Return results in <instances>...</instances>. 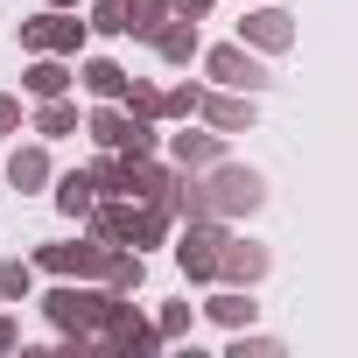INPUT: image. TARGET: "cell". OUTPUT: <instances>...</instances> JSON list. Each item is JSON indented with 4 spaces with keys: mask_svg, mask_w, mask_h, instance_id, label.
<instances>
[{
    "mask_svg": "<svg viewBox=\"0 0 358 358\" xmlns=\"http://www.w3.org/2000/svg\"><path fill=\"white\" fill-rule=\"evenodd\" d=\"M197 85H169V92H155V120H197Z\"/></svg>",
    "mask_w": 358,
    "mask_h": 358,
    "instance_id": "obj_22",
    "label": "cell"
},
{
    "mask_svg": "<svg viewBox=\"0 0 358 358\" xmlns=\"http://www.w3.org/2000/svg\"><path fill=\"white\" fill-rule=\"evenodd\" d=\"M99 281H106L113 295H134V288L148 281V260H141L134 246H106V253H99Z\"/></svg>",
    "mask_w": 358,
    "mask_h": 358,
    "instance_id": "obj_13",
    "label": "cell"
},
{
    "mask_svg": "<svg viewBox=\"0 0 358 358\" xmlns=\"http://www.w3.org/2000/svg\"><path fill=\"white\" fill-rule=\"evenodd\" d=\"M78 78H85V92H92V99H120V92H127V71H120L113 57H92Z\"/></svg>",
    "mask_w": 358,
    "mask_h": 358,
    "instance_id": "obj_20",
    "label": "cell"
},
{
    "mask_svg": "<svg viewBox=\"0 0 358 358\" xmlns=\"http://www.w3.org/2000/svg\"><path fill=\"white\" fill-rule=\"evenodd\" d=\"M92 29H99V36H120V0H99V8H92Z\"/></svg>",
    "mask_w": 358,
    "mask_h": 358,
    "instance_id": "obj_26",
    "label": "cell"
},
{
    "mask_svg": "<svg viewBox=\"0 0 358 358\" xmlns=\"http://www.w3.org/2000/svg\"><path fill=\"white\" fill-rule=\"evenodd\" d=\"M92 344H106V351H127V358H148V351H162L155 323H141V316L127 309V295H113V302H106V316H99Z\"/></svg>",
    "mask_w": 358,
    "mask_h": 358,
    "instance_id": "obj_5",
    "label": "cell"
},
{
    "mask_svg": "<svg viewBox=\"0 0 358 358\" xmlns=\"http://www.w3.org/2000/svg\"><path fill=\"white\" fill-rule=\"evenodd\" d=\"M218 253H225V218H190V232L176 239V267L190 281H218Z\"/></svg>",
    "mask_w": 358,
    "mask_h": 358,
    "instance_id": "obj_7",
    "label": "cell"
},
{
    "mask_svg": "<svg viewBox=\"0 0 358 358\" xmlns=\"http://www.w3.org/2000/svg\"><path fill=\"white\" fill-rule=\"evenodd\" d=\"M99 253H106V239H50V246H36L29 267H43V274H99Z\"/></svg>",
    "mask_w": 358,
    "mask_h": 358,
    "instance_id": "obj_8",
    "label": "cell"
},
{
    "mask_svg": "<svg viewBox=\"0 0 358 358\" xmlns=\"http://www.w3.org/2000/svg\"><path fill=\"white\" fill-rule=\"evenodd\" d=\"M148 43H155V57H162V64H176V71H183V64L204 50V43H197V22H176V15H169V22H162Z\"/></svg>",
    "mask_w": 358,
    "mask_h": 358,
    "instance_id": "obj_14",
    "label": "cell"
},
{
    "mask_svg": "<svg viewBox=\"0 0 358 358\" xmlns=\"http://www.w3.org/2000/svg\"><path fill=\"white\" fill-rule=\"evenodd\" d=\"M204 204H211V218H253L267 204V176L260 169H239V162H211Z\"/></svg>",
    "mask_w": 358,
    "mask_h": 358,
    "instance_id": "obj_2",
    "label": "cell"
},
{
    "mask_svg": "<svg viewBox=\"0 0 358 358\" xmlns=\"http://www.w3.org/2000/svg\"><path fill=\"white\" fill-rule=\"evenodd\" d=\"M36 295V267L29 260H0V302H29Z\"/></svg>",
    "mask_w": 358,
    "mask_h": 358,
    "instance_id": "obj_23",
    "label": "cell"
},
{
    "mask_svg": "<svg viewBox=\"0 0 358 358\" xmlns=\"http://www.w3.org/2000/svg\"><path fill=\"white\" fill-rule=\"evenodd\" d=\"M232 358H281V337H246V330H232Z\"/></svg>",
    "mask_w": 358,
    "mask_h": 358,
    "instance_id": "obj_25",
    "label": "cell"
},
{
    "mask_svg": "<svg viewBox=\"0 0 358 358\" xmlns=\"http://www.w3.org/2000/svg\"><path fill=\"white\" fill-rule=\"evenodd\" d=\"M50 8H78V0H50Z\"/></svg>",
    "mask_w": 358,
    "mask_h": 358,
    "instance_id": "obj_30",
    "label": "cell"
},
{
    "mask_svg": "<svg viewBox=\"0 0 358 358\" xmlns=\"http://www.w3.org/2000/svg\"><path fill=\"white\" fill-rule=\"evenodd\" d=\"M15 127H22V99H15V92H0V134H15Z\"/></svg>",
    "mask_w": 358,
    "mask_h": 358,
    "instance_id": "obj_28",
    "label": "cell"
},
{
    "mask_svg": "<svg viewBox=\"0 0 358 358\" xmlns=\"http://www.w3.org/2000/svg\"><path fill=\"white\" fill-rule=\"evenodd\" d=\"M15 344H22V323H15V316H0V351H15Z\"/></svg>",
    "mask_w": 358,
    "mask_h": 358,
    "instance_id": "obj_29",
    "label": "cell"
},
{
    "mask_svg": "<svg viewBox=\"0 0 358 358\" xmlns=\"http://www.w3.org/2000/svg\"><path fill=\"white\" fill-rule=\"evenodd\" d=\"M92 239H106V246H162V232H169V211L162 204H148V197H99L92 211Z\"/></svg>",
    "mask_w": 358,
    "mask_h": 358,
    "instance_id": "obj_1",
    "label": "cell"
},
{
    "mask_svg": "<svg viewBox=\"0 0 358 358\" xmlns=\"http://www.w3.org/2000/svg\"><path fill=\"white\" fill-rule=\"evenodd\" d=\"M36 134H43V141L78 134V106H71V99H43V106H36Z\"/></svg>",
    "mask_w": 358,
    "mask_h": 358,
    "instance_id": "obj_21",
    "label": "cell"
},
{
    "mask_svg": "<svg viewBox=\"0 0 358 358\" xmlns=\"http://www.w3.org/2000/svg\"><path fill=\"white\" fill-rule=\"evenodd\" d=\"M211 8H218V0H169V15H176V22H204Z\"/></svg>",
    "mask_w": 358,
    "mask_h": 358,
    "instance_id": "obj_27",
    "label": "cell"
},
{
    "mask_svg": "<svg viewBox=\"0 0 358 358\" xmlns=\"http://www.w3.org/2000/svg\"><path fill=\"white\" fill-rule=\"evenodd\" d=\"M22 50L29 57H78L85 50V22H71V8H43L36 22H22Z\"/></svg>",
    "mask_w": 358,
    "mask_h": 358,
    "instance_id": "obj_6",
    "label": "cell"
},
{
    "mask_svg": "<svg viewBox=\"0 0 358 358\" xmlns=\"http://www.w3.org/2000/svg\"><path fill=\"white\" fill-rule=\"evenodd\" d=\"M155 337H162V344L190 337V302H169V309H162V323H155Z\"/></svg>",
    "mask_w": 358,
    "mask_h": 358,
    "instance_id": "obj_24",
    "label": "cell"
},
{
    "mask_svg": "<svg viewBox=\"0 0 358 358\" xmlns=\"http://www.w3.org/2000/svg\"><path fill=\"white\" fill-rule=\"evenodd\" d=\"M239 43H253V50H288V43H295V15H288V8H253V15L239 22Z\"/></svg>",
    "mask_w": 358,
    "mask_h": 358,
    "instance_id": "obj_10",
    "label": "cell"
},
{
    "mask_svg": "<svg viewBox=\"0 0 358 358\" xmlns=\"http://www.w3.org/2000/svg\"><path fill=\"white\" fill-rule=\"evenodd\" d=\"M8 183H15L22 197L50 183V148H43V141H29V148H15V155H8Z\"/></svg>",
    "mask_w": 358,
    "mask_h": 358,
    "instance_id": "obj_16",
    "label": "cell"
},
{
    "mask_svg": "<svg viewBox=\"0 0 358 358\" xmlns=\"http://www.w3.org/2000/svg\"><path fill=\"white\" fill-rule=\"evenodd\" d=\"M225 162V134H169V169H211Z\"/></svg>",
    "mask_w": 358,
    "mask_h": 358,
    "instance_id": "obj_12",
    "label": "cell"
},
{
    "mask_svg": "<svg viewBox=\"0 0 358 358\" xmlns=\"http://www.w3.org/2000/svg\"><path fill=\"white\" fill-rule=\"evenodd\" d=\"M162 22H169V0H120V36H141L148 43Z\"/></svg>",
    "mask_w": 358,
    "mask_h": 358,
    "instance_id": "obj_19",
    "label": "cell"
},
{
    "mask_svg": "<svg viewBox=\"0 0 358 358\" xmlns=\"http://www.w3.org/2000/svg\"><path fill=\"white\" fill-rule=\"evenodd\" d=\"M197 57H204V71H211L225 92H246V99H260V92L274 85V78H267V64H260L246 43H218V50H197Z\"/></svg>",
    "mask_w": 358,
    "mask_h": 358,
    "instance_id": "obj_4",
    "label": "cell"
},
{
    "mask_svg": "<svg viewBox=\"0 0 358 358\" xmlns=\"http://www.w3.org/2000/svg\"><path fill=\"white\" fill-rule=\"evenodd\" d=\"M204 316H211V323H225V330H253V316H260V302H253L246 288H232V281H225V288H218V295L204 302Z\"/></svg>",
    "mask_w": 358,
    "mask_h": 358,
    "instance_id": "obj_15",
    "label": "cell"
},
{
    "mask_svg": "<svg viewBox=\"0 0 358 358\" xmlns=\"http://www.w3.org/2000/svg\"><path fill=\"white\" fill-rule=\"evenodd\" d=\"M99 204V183H92V169H71V176H57V211L64 218H85Z\"/></svg>",
    "mask_w": 358,
    "mask_h": 358,
    "instance_id": "obj_17",
    "label": "cell"
},
{
    "mask_svg": "<svg viewBox=\"0 0 358 358\" xmlns=\"http://www.w3.org/2000/svg\"><path fill=\"white\" fill-rule=\"evenodd\" d=\"M106 302H113V288H50L43 295V309H50V323L64 330V337H85L92 344V330H99V316H106Z\"/></svg>",
    "mask_w": 358,
    "mask_h": 358,
    "instance_id": "obj_3",
    "label": "cell"
},
{
    "mask_svg": "<svg viewBox=\"0 0 358 358\" xmlns=\"http://www.w3.org/2000/svg\"><path fill=\"white\" fill-rule=\"evenodd\" d=\"M197 113H204V127H218V134H253V99L246 92H204L197 99Z\"/></svg>",
    "mask_w": 358,
    "mask_h": 358,
    "instance_id": "obj_11",
    "label": "cell"
},
{
    "mask_svg": "<svg viewBox=\"0 0 358 358\" xmlns=\"http://www.w3.org/2000/svg\"><path fill=\"white\" fill-rule=\"evenodd\" d=\"M267 267H274V260H267V246H260V239H232V232H225L218 281H232V288H260V281H267Z\"/></svg>",
    "mask_w": 358,
    "mask_h": 358,
    "instance_id": "obj_9",
    "label": "cell"
},
{
    "mask_svg": "<svg viewBox=\"0 0 358 358\" xmlns=\"http://www.w3.org/2000/svg\"><path fill=\"white\" fill-rule=\"evenodd\" d=\"M22 85H29V99H64L71 92V71H64V57H36L22 71Z\"/></svg>",
    "mask_w": 358,
    "mask_h": 358,
    "instance_id": "obj_18",
    "label": "cell"
}]
</instances>
